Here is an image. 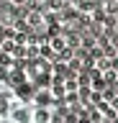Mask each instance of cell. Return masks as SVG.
Masks as SVG:
<instances>
[{"label":"cell","mask_w":118,"mask_h":123,"mask_svg":"<svg viewBox=\"0 0 118 123\" xmlns=\"http://www.w3.org/2000/svg\"><path fill=\"white\" fill-rule=\"evenodd\" d=\"M33 103H36V105H54V98H51L49 87H44V90H36V92H33Z\"/></svg>","instance_id":"obj_2"},{"label":"cell","mask_w":118,"mask_h":123,"mask_svg":"<svg viewBox=\"0 0 118 123\" xmlns=\"http://www.w3.org/2000/svg\"><path fill=\"white\" fill-rule=\"evenodd\" d=\"M31 113H33L31 103H21L18 100L8 113V123H31Z\"/></svg>","instance_id":"obj_1"},{"label":"cell","mask_w":118,"mask_h":123,"mask_svg":"<svg viewBox=\"0 0 118 123\" xmlns=\"http://www.w3.org/2000/svg\"><path fill=\"white\" fill-rule=\"evenodd\" d=\"M13 3H18V5H21V3H26V0H13Z\"/></svg>","instance_id":"obj_3"}]
</instances>
